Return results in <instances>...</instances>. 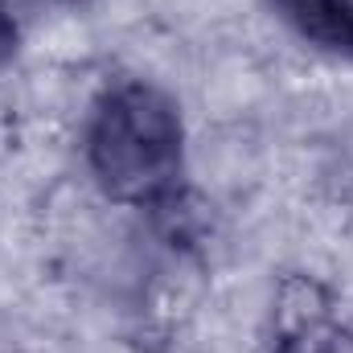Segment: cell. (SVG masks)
I'll use <instances>...</instances> for the list:
<instances>
[{"instance_id":"6da1fadb","label":"cell","mask_w":353,"mask_h":353,"mask_svg":"<svg viewBox=\"0 0 353 353\" xmlns=\"http://www.w3.org/2000/svg\"><path fill=\"white\" fill-rule=\"evenodd\" d=\"M83 161L107 201L169 210L185 189L181 103L148 79L107 83L83 123Z\"/></svg>"},{"instance_id":"7a4b0ae2","label":"cell","mask_w":353,"mask_h":353,"mask_svg":"<svg viewBox=\"0 0 353 353\" xmlns=\"http://www.w3.org/2000/svg\"><path fill=\"white\" fill-rule=\"evenodd\" d=\"M337 321L316 279H283L271 308V353H337Z\"/></svg>"},{"instance_id":"3957f363","label":"cell","mask_w":353,"mask_h":353,"mask_svg":"<svg viewBox=\"0 0 353 353\" xmlns=\"http://www.w3.org/2000/svg\"><path fill=\"white\" fill-rule=\"evenodd\" d=\"M304 46L353 62V0H267Z\"/></svg>"},{"instance_id":"277c9868","label":"cell","mask_w":353,"mask_h":353,"mask_svg":"<svg viewBox=\"0 0 353 353\" xmlns=\"http://www.w3.org/2000/svg\"><path fill=\"white\" fill-rule=\"evenodd\" d=\"M17 46H21V25L12 12V0H0V70L17 58Z\"/></svg>"},{"instance_id":"5b68a950","label":"cell","mask_w":353,"mask_h":353,"mask_svg":"<svg viewBox=\"0 0 353 353\" xmlns=\"http://www.w3.org/2000/svg\"><path fill=\"white\" fill-rule=\"evenodd\" d=\"M58 4H90V0H58Z\"/></svg>"}]
</instances>
